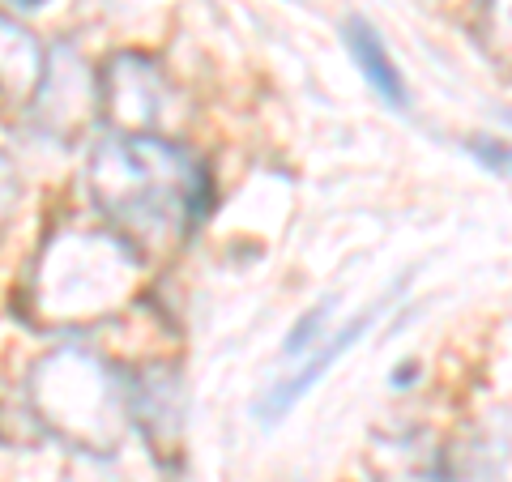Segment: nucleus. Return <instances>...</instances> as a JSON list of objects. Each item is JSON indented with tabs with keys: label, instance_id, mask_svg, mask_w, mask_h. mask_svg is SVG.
<instances>
[{
	"label": "nucleus",
	"instance_id": "9",
	"mask_svg": "<svg viewBox=\"0 0 512 482\" xmlns=\"http://www.w3.org/2000/svg\"><path fill=\"white\" fill-rule=\"evenodd\" d=\"M47 73V52L26 26L0 13V103L9 107H30L43 86Z\"/></svg>",
	"mask_w": 512,
	"mask_h": 482
},
{
	"label": "nucleus",
	"instance_id": "4",
	"mask_svg": "<svg viewBox=\"0 0 512 482\" xmlns=\"http://www.w3.org/2000/svg\"><path fill=\"white\" fill-rule=\"evenodd\" d=\"M99 107L120 128V137H163L167 107H175V94L154 60L124 52L99 77Z\"/></svg>",
	"mask_w": 512,
	"mask_h": 482
},
{
	"label": "nucleus",
	"instance_id": "14",
	"mask_svg": "<svg viewBox=\"0 0 512 482\" xmlns=\"http://www.w3.org/2000/svg\"><path fill=\"white\" fill-rule=\"evenodd\" d=\"M13 201H18V171H13V163L0 154V227H5L9 214H13Z\"/></svg>",
	"mask_w": 512,
	"mask_h": 482
},
{
	"label": "nucleus",
	"instance_id": "15",
	"mask_svg": "<svg viewBox=\"0 0 512 482\" xmlns=\"http://www.w3.org/2000/svg\"><path fill=\"white\" fill-rule=\"evenodd\" d=\"M13 5H22V9H39V5H47V0H13Z\"/></svg>",
	"mask_w": 512,
	"mask_h": 482
},
{
	"label": "nucleus",
	"instance_id": "6",
	"mask_svg": "<svg viewBox=\"0 0 512 482\" xmlns=\"http://www.w3.org/2000/svg\"><path fill=\"white\" fill-rule=\"evenodd\" d=\"M90 69L73 52H56L47 56V73H43V86L35 94L39 116L47 120V128H56V133H77L90 111L99 107V86H90Z\"/></svg>",
	"mask_w": 512,
	"mask_h": 482
},
{
	"label": "nucleus",
	"instance_id": "5",
	"mask_svg": "<svg viewBox=\"0 0 512 482\" xmlns=\"http://www.w3.org/2000/svg\"><path fill=\"white\" fill-rule=\"evenodd\" d=\"M128 401V419H137L146 427L150 444H158V453H171L180 444L184 431V384L175 367H146L124 384Z\"/></svg>",
	"mask_w": 512,
	"mask_h": 482
},
{
	"label": "nucleus",
	"instance_id": "2",
	"mask_svg": "<svg viewBox=\"0 0 512 482\" xmlns=\"http://www.w3.org/2000/svg\"><path fill=\"white\" fill-rule=\"evenodd\" d=\"M137 273V252L120 235L69 227L43 244L26 282V303L43 325H90L124 308Z\"/></svg>",
	"mask_w": 512,
	"mask_h": 482
},
{
	"label": "nucleus",
	"instance_id": "11",
	"mask_svg": "<svg viewBox=\"0 0 512 482\" xmlns=\"http://www.w3.org/2000/svg\"><path fill=\"white\" fill-rule=\"evenodd\" d=\"M329 312H333V299H325L320 308H312L308 316L299 320V325L286 333V355H308V350L316 346V333L325 329V320H329Z\"/></svg>",
	"mask_w": 512,
	"mask_h": 482
},
{
	"label": "nucleus",
	"instance_id": "3",
	"mask_svg": "<svg viewBox=\"0 0 512 482\" xmlns=\"http://www.w3.org/2000/svg\"><path fill=\"white\" fill-rule=\"evenodd\" d=\"M30 406H35L39 423L69 448L107 457L124 444V384L90 350L64 346L56 355L39 359V367L30 372Z\"/></svg>",
	"mask_w": 512,
	"mask_h": 482
},
{
	"label": "nucleus",
	"instance_id": "12",
	"mask_svg": "<svg viewBox=\"0 0 512 482\" xmlns=\"http://www.w3.org/2000/svg\"><path fill=\"white\" fill-rule=\"evenodd\" d=\"M487 35L491 47H500L504 56H512V0H487Z\"/></svg>",
	"mask_w": 512,
	"mask_h": 482
},
{
	"label": "nucleus",
	"instance_id": "13",
	"mask_svg": "<svg viewBox=\"0 0 512 482\" xmlns=\"http://www.w3.org/2000/svg\"><path fill=\"white\" fill-rule=\"evenodd\" d=\"M470 150H474V158H478V163H483L487 171L508 175V180H512V146H504V141L474 137V141H470Z\"/></svg>",
	"mask_w": 512,
	"mask_h": 482
},
{
	"label": "nucleus",
	"instance_id": "7",
	"mask_svg": "<svg viewBox=\"0 0 512 482\" xmlns=\"http://www.w3.org/2000/svg\"><path fill=\"white\" fill-rule=\"evenodd\" d=\"M440 482H512V410L491 414L440 461Z\"/></svg>",
	"mask_w": 512,
	"mask_h": 482
},
{
	"label": "nucleus",
	"instance_id": "8",
	"mask_svg": "<svg viewBox=\"0 0 512 482\" xmlns=\"http://www.w3.org/2000/svg\"><path fill=\"white\" fill-rule=\"evenodd\" d=\"M376 316H380V308H367L359 320H350L346 329H338V333H333L329 342H316L312 359L303 363L295 376H286V380H278L274 389H269V397L261 401V419H265V423H278L282 414H291V410L299 406V401L308 397V393L316 389V384H320V380H325V376L333 372V363H338V359H346V350L355 346V342H363V333L376 325Z\"/></svg>",
	"mask_w": 512,
	"mask_h": 482
},
{
	"label": "nucleus",
	"instance_id": "1",
	"mask_svg": "<svg viewBox=\"0 0 512 482\" xmlns=\"http://www.w3.org/2000/svg\"><path fill=\"white\" fill-rule=\"evenodd\" d=\"M90 197L133 252H167L197 227L205 167L167 137H111L90 154Z\"/></svg>",
	"mask_w": 512,
	"mask_h": 482
},
{
	"label": "nucleus",
	"instance_id": "10",
	"mask_svg": "<svg viewBox=\"0 0 512 482\" xmlns=\"http://www.w3.org/2000/svg\"><path fill=\"white\" fill-rule=\"evenodd\" d=\"M346 52H350V60H355V69L363 73V82L372 86L384 103L397 107V111L410 107V90L402 82V73H397L389 47L380 43V35L363 18H350L346 22Z\"/></svg>",
	"mask_w": 512,
	"mask_h": 482
}]
</instances>
